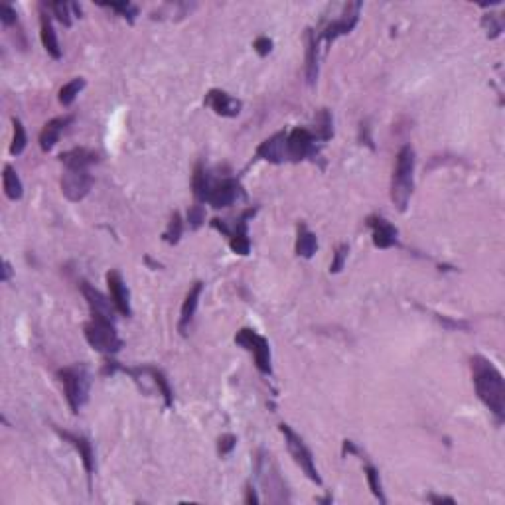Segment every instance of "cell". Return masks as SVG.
I'll use <instances>...</instances> for the list:
<instances>
[{"instance_id":"cell-14","label":"cell","mask_w":505,"mask_h":505,"mask_svg":"<svg viewBox=\"0 0 505 505\" xmlns=\"http://www.w3.org/2000/svg\"><path fill=\"white\" fill-rule=\"evenodd\" d=\"M286 138L288 132L286 130H278L276 135L271 138L263 140L255 150L257 158H263L271 164H284L288 162V152H286Z\"/></svg>"},{"instance_id":"cell-4","label":"cell","mask_w":505,"mask_h":505,"mask_svg":"<svg viewBox=\"0 0 505 505\" xmlns=\"http://www.w3.org/2000/svg\"><path fill=\"white\" fill-rule=\"evenodd\" d=\"M58 379L63 385V395L68 401L69 409L73 415H78L79 409L89 401L91 391V373L83 363H76L58 371Z\"/></svg>"},{"instance_id":"cell-25","label":"cell","mask_w":505,"mask_h":505,"mask_svg":"<svg viewBox=\"0 0 505 505\" xmlns=\"http://www.w3.org/2000/svg\"><path fill=\"white\" fill-rule=\"evenodd\" d=\"M60 160L63 166H85V168H89L91 164L99 160V156L89 148L78 146V148H71L68 152H61Z\"/></svg>"},{"instance_id":"cell-15","label":"cell","mask_w":505,"mask_h":505,"mask_svg":"<svg viewBox=\"0 0 505 505\" xmlns=\"http://www.w3.org/2000/svg\"><path fill=\"white\" fill-rule=\"evenodd\" d=\"M107 286H109V296H111L115 308L120 316H132L130 308V292L129 286L123 281V274L119 271H109L107 273Z\"/></svg>"},{"instance_id":"cell-27","label":"cell","mask_w":505,"mask_h":505,"mask_svg":"<svg viewBox=\"0 0 505 505\" xmlns=\"http://www.w3.org/2000/svg\"><path fill=\"white\" fill-rule=\"evenodd\" d=\"M2 188H4V196L12 199V202H18L22 199L24 196V186H22V180L18 176V172L6 164L4 170H2Z\"/></svg>"},{"instance_id":"cell-41","label":"cell","mask_w":505,"mask_h":505,"mask_svg":"<svg viewBox=\"0 0 505 505\" xmlns=\"http://www.w3.org/2000/svg\"><path fill=\"white\" fill-rule=\"evenodd\" d=\"M245 504L247 505H257L259 504L257 491H255V488H253L251 484H247V486H245Z\"/></svg>"},{"instance_id":"cell-5","label":"cell","mask_w":505,"mask_h":505,"mask_svg":"<svg viewBox=\"0 0 505 505\" xmlns=\"http://www.w3.org/2000/svg\"><path fill=\"white\" fill-rule=\"evenodd\" d=\"M83 334H85L87 343L95 351L105 353V355H115L123 348V340L117 334V328H115L113 322L91 318L85 324V328H83Z\"/></svg>"},{"instance_id":"cell-11","label":"cell","mask_w":505,"mask_h":505,"mask_svg":"<svg viewBox=\"0 0 505 505\" xmlns=\"http://www.w3.org/2000/svg\"><path fill=\"white\" fill-rule=\"evenodd\" d=\"M81 292H83V298L87 300V306L91 310V318L95 320H105V322H113L117 320V308L113 304L111 296H105L103 292L97 291L95 286H91L89 283H81Z\"/></svg>"},{"instance_id":"cell-37","label":"cell","mask_w":505,"mask_h":505,"mask_svg":"<svg viewBox=\"0 0 505 505\" xmlns=\"http://www.w3.org/2000/svg\"><path fill=\"white\" fill-rule=\"evenodd\" d=\"M348 253H350V247H348L345 243H342V245L335 247L334 261H332V265H330V273L332 274L342 273L343 265H345V261H348Z\"/></svg>"},{"instance_id":"cell-21","label":"cell","mask_w":505,"mask_h":505,"mask_svg":"<svg viewBox=\"0 0 505 505\" xmlns=\"http://www.w3.org/2000/svg\"><path fill=\"white\" fill-rule=\"evenodd\" d=\"M71 123H73V117H71V115H66V117H56V119L48 120V123L43 125L40 138H38L42 152H50V150H52L56 142L60 140V135L63 132V129H66L68 125H71Z\"/></svg>"},{"instance_id":"cell-40","label":"cell","mask_w":505,"mask_h":505,"mask_svg":"<svg viewBox=\"0 0 505 505\" xmlns=\"http://www.w3.org/2000/svg\"><path fill=\"white\" fill-rule=\"evenodd\" d=\"M253 48H255V52H257L261 58H266V56L271 53V50H273V40L266 38V36H259L257 40L253 42Z\"/></svg>"},{"instance_id":"cell-10","label":"cell","mask_w":505,"mask_h":505,"mask_svg":"<svg viewBox=\"0 0 505 505\" xmlns=\"http://www.w3.org/2000/svg\"><path fill=\"white\" fill-rule=\"evenodd\" d=\"M286 152L291 162H302L306 158H316L318 156V140L312 135V130L298 127L288 132L286 138Z\"/></svg>"},{"instance_id":"cell-13","label":"cell","mask_w":505,"mask_h":505,"mask_svg":"<svg viewBox=\"0 0 505 505\" xmlns=\"http://www.w3.org/2000/svg\"><path fill=\"white\" fill-rule=\"evenodd\" d=\"M243 194L241 184L235 178H225L222 182H214V186L209 189L207 196V204L214 209H222V207H229L237 202V197Z\"/></svg>"},{"instance_id":"cell-29","label":"cell","mask_w":505,"mask_h":505,"mask_svg":"<svg viewBox=\"0 0 505 505\" xmlns=\"http://www.w3.org/2000/svg\"><path fill=\"white\" fill-rule=\"evenodd\" d=\"M83 87H85V79L83 78H73L71 81H68V83L60 89V93H58L60 103L63 105V107H69V105L78 99V95L83 91Z\"/></svg>"},{"instance_id":"cell-44","label":"cell","mask_w":505,"mask_h":505,"mask_svg":"<svg viewBox=\"0 0 505 505\" xmlns=\"http://www.w3.org/2000/svg\"><path fill=\"white\" fill-rule=\"evenodd\" d=\"M343 454H358L360 456V450H358V446L353 444L351 440H343Z\"/></svg>"},{"instance_id":"cell-31","label":"cell","mask_w":505,"mask_h":505,"mask_svg":"<svg viewBox=\"0 0 505 505\" xmlns=\"http://www.w3.org/2000/svg\"><path fill=\"white\" fill-rule=\"evenodd\" d=\"M12 127H14V137H12V145H10V155L20 156L28 145L26 129H24L22 120L16 119V117L12 119Z\"/></svg>"},{"instance_id":"cell-8","label":"cell","mask_w":505,"mask_h":505,"mask_svg":"<svg viewBox=\"0 0 505 505\" xmlns=\"http://www.w3.org/2000/svg\"><path fill=\"white\" fill-rule=\"evenodd\" d=\"M235 343L245 348L247 351L253 353L255 358V365L263 373V375H271L273 373V365H271V345L266 342V338L257 334L251 328H243L235 335Z\"/></svg>"},{"instance_id":"cell-12","label":"cell","mask_w":505,"mask_h":505,"mask_svg":"<svg viewBox=\"0 0 505 505\" xmlns=\"http://www.w3.org/2000/svg\"><path fill=\"white\" fill-rule=\"evenodd\" d=\"M257 214V207H251V209H245L243 214L239 215V219H235V223L231 225L229 229V247L235 255H241V257H247L249 251H251V241H249V219L253 215Z\"/></svg>"},{"instance_id":"cell-26","label":"cell","mask_w":505,"mask_h":505,"mask_svg":"<svg viewBox=\"0 0 505 505\" xmlns=\"http://www.w3.org/2000/svg\"><path fill=\"white\" fill-rule=\"evenodd\" d=\"M312 135L316 137L318 142H328L334 137V119L332 113L328 109H320L314 117V127H312Z\"/></svg>"},{"instance_id":"cell-7","label":"cell","mask_w":505,"mask_h":505,"mask_svg":"<svg viewBox=\"0 0 505 505\" xmlns=\"http://www.w3.org/2000/svg\"><path fill=\"white\" fill-rule=\"evenodd\" d=\"M93 182V176L85 166H63L60 180L61 194L68 197L69 202H81L89 196Z\"/></svg>"},{"instance_id":"cell-2","label":"cell","mask_w":505,"mask_h":505,"mask_svg":"<svg viewBox=\"0 0 505 505\" xmlns=\"http://www.w3.org/2000/svg\"><path fill=\"white\" fill-rule=\"evenodd\" d=\"M415 148L405 145L397 155L391 178V202L399 212H407L415 188Z\"/></svg>"},{"instance_id":"cell-19","label":"cell","mask_w":505,"mask_h":505,"mask_svg":"<svg viewBox=\"0 0 505 505\" xmlns=\"http://www.w3.org/2000/svg\"><path fill=\"white\" fill-rule=\"evenodd\" d=\"M204 292V283L197 281V283L192 284V288L186 294L184 298V304H182V314H180V322H178V332H180L184 338L188 335L189 328H192V322H194V316H196L197 304H199V296Z\"/></svg>"},{"instance_id":"cell-36","label":"cell","mask_w":505,"mask_h":505,"mask_svg":"<svg viewBox=\"0 0 505 505\" xmlns=\"http://www.w3.org/2000/svg\"><path fill=\"white\" fill-rule=\"evenodd\" d=\"M186 222H188L189 229H199L204 223H206V209H204V206L202 204H194V206H189L188 209V215H186Z\"/></svg>"},{"instance_id":"cell-24","label":"cell","mask_w":505,"mask_h":505,"mask_svg":"<svg viewBox=\"0 0 505 505\" xmlns=\"http://www.w3.org/2000/svg\"><path fill=\"white\" fill-rule=\"evenodd\" d=\"M318 251V237L306 227V223H298L296 233V255L302 259H312Z\"/></svg>"},{"instance_id":"cell-18","label":"cell","mask_w":505,"mask_h":505,"mask_svg":"<svg viewBox=\"0 0 505 505\" xmlns=\"http://www.w3.org/2000/svg\"><path fill=\"white\" fill-rule=\"evenodd\" d=\"M206 105L214 109L215 115L225 117V119L237 117L241 109H243V103H241L239 99H235V97H231L229 93L222 91V89H212V91L206 95Z\"/></svg>"},{"instance_id":"cell-28","label":"cell","mask_w":505,"mask_h":505,"mask_svg":"<svg viewBox=\"0 0 505 505\" xmlns=\"http://www.w3.org/2000/svg\"><path fill=\"white\" fill-rule=\"evenodd\" d=\"M145 369H146V373L152 377L155 385L158 387V393L162 395L164 407H168V409H170L172 405H174V393H172V387H170V383H168L166 375H164V371L158 368H152V365H145Z\"/></svg>"},{"instance_id":"cell-43","label":"cell","mask_w":505,"mask_h":505,"mask_svg":"<svg viewBox=\"0 0 505 505\" xmlns=\"http://www.w3.org/2000/svg\"><path fill=\"white\" fill-rule=\"evenodd\" d=\"M10 278H12V265H10L9 261H2V276H0V281L9 283Z\"/></svg>"},{"instance_id":"cell-38","label":"cell","mask_w":505,"mask_h":505,"mask_svg":"<svg viewBox=\"0 0 505 505\" xmlns=\"http://www.w3.org/2000/svg\"><path fill=\"white\" fill-rule=\"evenodd\" d=\"M237 446V437L235 434H222L217 440V454L219 456H227L233 452V448Z\"/></svg>"},{"instance_id":"cell-35","label":"cell","mask_w":505,"mask_h":505,"mask_svg":"<svg viewBox=\"0 0 505 505\" xmlns=\"http://www.w3.org/2000/svg\"><path fill=\"white\" fill-rule=\"evenodd\" d=\"M481 28L486 30V34H488L489 40H496V38H499L501 32H504L501 18L497 16V14H494V12H489V14H486V16L481 18Z\"/></svg>"},{"instance_id":"cell-20","label":"cell","mask_w":505,"mask_h":505,"mask_svg":"<svg viewBox=\"0 0 505 505\" xmlns=\"http://www.w3.org/2000/svg\"><path fill=\"white\" fill-rule=\"evenodd\" d=\"M56 430H58V434H60L66 442H69V444L78 450L79 456H81V462H83V468H85L87 472V476L91 478L95 472V452H93V444L89 442V438L81 437V434H73V432H68V430H60V428H56Z\"/></svg>"},{"instance_id":"cell-34","label":"cell","mask_w":505,"mask_h":505,"mask_svg":"<svg viewBox=\"0 0 505 505\" xmlns=\"http://www.w3.org/2000/svg\"><path fill=\"white\" fill-rule=\"evenodd\" d=\"M48 9L52 10V14L58 18L61 26L69 28L71 26V4L69 2H63V0H58V2H48Z\"/></svg>"},{"instance_id":"cell-39","label":"cell","mask_w":505,"mask_h":505,"mask_svg":"<svg viewBox=\"0 0 505 505\" xmlns=\"http://www.w3.org/2000/svg\"><path fill=\"white\" fill-rule=\"evenodd\" d=\"M0 22H2V24H4L6 28L18 24L16 10L12 9L9 2H4V4L0 6Z\"/></svg>"},{"instance_id":"cell-23","label":"cell","mask_w":505,"mask_h":505,"mask_svg":"<svg viewBox=\"0 0 505 505\" xmlns=\"http://www.w3.org/2000/svg\"><path fill=\"white\" fill-rule=\"evenodd\" d=\"M212 186H214V180H212L209 172L206 170L204 164L197 162L194 168V176H192V189H194L197 204H206Z\"/></svg>"},{"instance_id":"cell-1","label":"cell","mask_w":505,"mask_h":505,"mask_svg":"<svg viewBox=\"0 0 505 505\" xmlns=\"http://www.w3.org/2000/svg\"><path fill=\"white\" fill-rule=\"evenodd\" d=\"M470 369L478 399L496 417L497 425H501L505 419V381L501 371L484 355H472Z\"/></svg>"},{"instance_id":"cell-32","label":"cell","mask_w":505,"mask_h":505,"mask_svg":"<svg viewBox=\"0 0 505 505\" xmlns=\"http://www.w3.org/2000/svg\"><path fill=\"white\" fill-rule=\"evenodd\" d=\"M363 472H365V478H368V484H369V489H371V494L379 499V504H387V497H385V491H383V486H381V478H379V470H377L375 466H371V464H368L365 468H363Z\"/></svg>"},{"instance_id":"cell-3","label":"cell","mask_w":505,"mask_h":505,"mask_svg":"<svg viewBox=\"0 0 505 505\" xmlns=\"http://www.w3.org/2000/svg\"><path fill=\"white\" fill-rule=\"evenodd\" d=\"M255 472H257L259 484L271 504H291V491H288L283 474L278 470V464L274 462L273 454L261 448L255 456Z\"/></svg>"},{"instance_id":"cell-17","label":"cell","mask_w":505,"mask_h":505,"mask_svg":"<svg viewBox=\"0 0 505 505\" xmlns=\"http://www.w3.org/2000/svg\"><path fill=\"white\" fill-rule=\"evenodd\" d=\"M40 40L46 52L52 56L53 60H61V48L58 42V36L53 30L52 14L46 2H40Z\"/></svg>"},{"instance_id":"cell-9","label":"cell","mask_w":505,"mask_h":505,"mask_svg":"<svg viewBox=\"0 0 505 505\" xmlns=\"http://www.w3.org/2000/svg\"><path fill=\"white\" fill-rule=\"evenodd\" d=\"M361 9H363V4H361L360 0H353V2L343 4L342 14L335 18V20H332V22H326L322 30H320V34L316 36L318 38H322L326 43H330L338 40L340 36L350 34L351 30L355 28V24H358V20H360Z\"/></svg>"},{"instance_id":"cell-33","label":"cell","mask_w":505,"mask_h":505,"mask_svg":"<svg viewBox=\"0 0 505 505\" xmlns=\"http://www.w3.org/2000/svg\"><path fill=\"white\" fill-rule=\"evenodd\" d=\"M101 6H103V9L115 10L119 16L127 18L130 24H132L138 16V9L132 2H129V0H123V2H101Z\"/></svg>"},{"instance_id":"cell-22","label":"cell","mask_w":505,"mask_h":505,"mask_svg":"<svg viewBox=\"0 0 505 505\" xmlns=\"http://www.w3.org/2000/svg\"><path fill=\"white\" fill-rule=\"evenodd\" d=\"M306 83L310 87L318 81V73H320V66H318V36L314 30H306Z\"/></svg>"},{"instance_id":"cell-16","label":"cell","mask_w":505,"mask_h":505,"mask_svg":"<svg viewBox=\"0 0 505 505\" xmlns=\"http://www.w3.org/2000/svg\"><path fill=\"white\" fill-rule=\"evenodd\" d=\"M368 225L373 231V245L377 249H391L399 243V231L393 223H389L381 215L368 217Z\"/></svg>"},{"instance_id":"cell-6","label":"cell","mask_w":505,"mask_h":505,"mask_svg":"<svg viewBox=\"0 0 505 505\" xmlns=\"http://www.w3.org/2000/svg\"><path fill=\"white\" fill-rule=\"evenodd\" d=\"M278 430L283 432L286 448H288V452H291V456L294 458V462L300 466V470L308 476L310 481H314L316 486H322V478H320L316 464H314V456H312V452H310V448L306 446V442H304V440H302V438H300L298 434L288 427V425H284V422L283 425H278Z\"/></svg>"},{"instance_id":"cell-30","label":"cell","mask_w":505,"mask_h":505,"mask_svg":"<svg viewBox=\"0 0 505 505\" xmlns=\"http://www.w3.org/2000/svg\"><path fill=\"white\" fill-rule=\"evenodd\" d=\"M182 233H184V222H182V215L178 212H174L168 222L166 231L162 233V241L168 245H178L180 243Z\"/></svg>"},{"instance_id":"cell-42","label":"cell","mask_w":505,"mask_h":505,"mask_svg":"<svg viewBox=\"0 0 505 505\" xmlns=\"http://www.w3.org/2000/svg\"><path fill=\"white\" fill-rule=\"evenodd\" d=\"M430 504H448V505H454L456 504V499L454 497H446V496H434V494H430V496L427 497Z\"/></svg>"}]
</instances>
